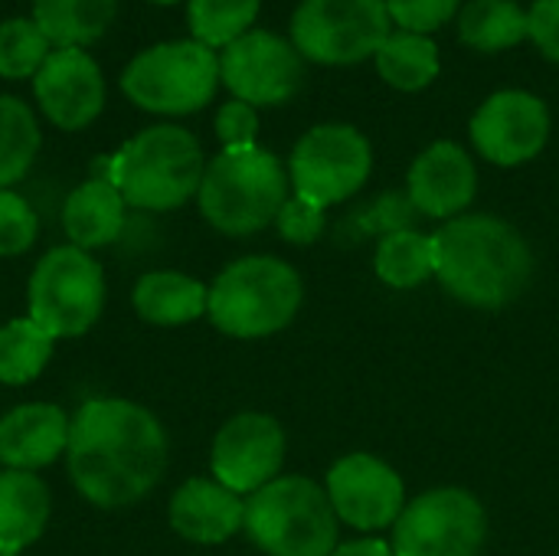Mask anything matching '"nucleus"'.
<instances>
[{
    "label": "nucleus",
    "instance_id": "obj_7",
    "mask_svg": "<svg viewBox=\"0 0 559 556\" xmlns=\"http://www.w3.org/2000/svg\"><path fill=\"white\" fill-rule=\"evenodd\" d=\"M219 85L216 49L197 39H170L138 52L121 72V92L151 115H193L206 108Z\"/></svg>",
    "mask_w": 559,
    "mask_h": 556
},
{
    "label": "nucleus",
    "instance_id": "obj_31",
    "mask_svg": "<svg viewBox=\"0 0 559 556\" xmlns=\"http://www.w3.org/2000/svg\"><path fill=\"white\" fill-rule=\"evenodd\" d=\"M39 233L36 210L16 190H0V259L23 256Z\"/></svg>",
    "mask_w": 559,
    "mask_h": 556
},
{
    "label": "nucleus",
    "instance_id": "obj_35",
    "mask_svg": "<svg viewBox=\"0 0 559 556\" xmlns=\"http://www.w3.org/2000/svg\"><path fill=\"white\" fill-rule=\"evenodd\" d=\"M527 20H531L527 39H534V46L559 66V0H534Z\"/></svg>",
    "mask_w": 559,
    "mask_h": 556
},
{
    "label": "nucleus",
    "instance_id": "obj_16",
    "mask_svg": "<svg viewBox=\"0 0 559 556\" xmlns=\"http://www.w3.org/2000/svg\"><path fill=\"white\" fill-rule=\"evenodd\" d=\"M33 95L49 125L82 131L105 108V75L85 49H52L33 75Z\"/></svg>",
    "mask_w": 559,
    "mask_h": 556
},
{
    "label": "nucleus",
    "instance_id": "obj_14",
    "mask_svg": "<svg viewBox=\"0 0 559 556\" xmlns=\"http://www.w3.org/2000/svg\"><path fill=\"white\" fill-rule=\"evenodd\" d=\"M285 462V433L265 413H239L213 439L210 472L236 495H255L278 478Z\"/></svg>",
    "mask_w": 559,
    "mask_h": 556
},
{
    "label": "nucleus",
    "instance_id": "obj_33",
    "mask_svg": "<svg viewBox=\"0 0 559 556\" xmlns=\"http://www.w3.org/2000/svg\"><path fill=\"white\" fill-rule=\"evenodd\" d=\"M278 233L285 242H295V246H311L321 233H324V210L311 200H301V197H288L278 220H275Z\"/></svg>",
    "mask_w": 559,
    "mask_h": 556
},
{
    "label": "nucleus",
    "instance_id": "obj_26",
    "mask_svg": "<svg viewBox=\"0 0 559 556\" xmlns=\"http://www.w3.org/2000/svg\"><path fill=\"white\" fill-rule=\"evenodd\" d=\"M39 121L16 95H0V190L26 177L39 154Z\"/></svg>",
    "mask_w": 559,
    "mask_h": 556
},
{
    "label": "nucleus",
    "instance_id": "obj_3",
    "mask_svg": "<svg viewBox=\"0 0 559 556\" xmlns=\"http://www.w3.org/2000/svg\"><path fill=\"white\" fill-rule=\"evenodd\" d=\"M288 200V170L282 161L252 147H223L203 174L197 203L203 220L226 236H252L272 226Z\"/></svg>",
    "mask_w": 559,
    "mask_h": 556
},
{
    "label": "nucleus",
    "instance_id": "obj_25",
    "mask_svg": "<svg viewBox=\"0 0 559 556\" xmlns=\"http://www.w3.org/2000/svg\"><path fill=\"white\" fill-rule=\"evenodd\" d=\"M373 59H377L380 79L393 85L396 92H423L436 82L442 69L439 46L429 36L406 33V29H393Z\"/></svg>",
    "mask_w": 559,
    "mask_h": 556
},
{
    "label": "nucleus",
    "instance_id": "obj_11",
    "mask_svg": "<svg viewBox=\"0 0 559 556\" xmlns=\"http://www.w3.org/2000/svg\"><path fill=\"white\" fill-rule=\"evenodd\" d=\"M488 534L481 501L462 488H436L403 508L393 524V556H478Z\"/></svg>",
    "mask_w": 559,
    "mask_h": 556
},
{
    "label": "nucleus",
    "instance_id": "obj_32",
    "mask_svg": "<svg viewBox=\"0 0 559 556\" xmlns=\"http://www.w3.org/2000/svg\"><path fill=\"white\" fill-rule=\"evenodd\" d=\"M459 10H462V0H386V13L393 26L406 33H423V36L445 26L452 16H459Z\"/></svg>",
    "mask_w": 559,
    "mask_h": 556
},
{
    "label": "nucleus",
    "instance_id": "obj_19",
    "mask_svg": "<svg viewBox=\"0 0 559 556\" xmlns=\"http://www.w3.org/2000/svg\"><path fill=\"white\" fill-rule=\"evenodd\" d=\"M170 528L190 544H223L246 524L242 495L229 492L216 478H187L167 508Z\"/></svg>",
    "mask_w": 559,
    "mask_h": 556
},
{
    "label": "nucleus",
    "instance_id": "obj_2",
    "mask_svg": "<svg viewBox=\"0 0 559 556\" xmlns=\"http://www.w3.org/2000/svg\"><path fill=\"white\" fill-rule=\"evenodd\" d=\"M436 279L449 295L475 308L511 305L534 275L524 236L485 213L455 216L436 236Z\"/></svg>",
    "mask_w": 559,
    "mask_h": 556
},
{
    "label": "nucleus",
    "instance_id": "obj_18",
    "mask_svg": "<svg viewBox=\"0 0 559 556\" xmlns=\"http://www.w3.org/2000/svg\"><path fill=\"white\" fill-rule=\"evenodd\" d=\"M72 416L56 403H23L0 416V465L39 472L69 449Z\"/></svg>",
    "mask_w": 559,
    "mask_h": 556
},
{
    "label": "nucleus",
    "instance_id": "obj_5",
    "mask_svg": "<svg viewBox=\"0 0 559 556\" xmlns=\"http://www.w3.org/2000/svg\"><path fill=\"white\" fill-rule=\"evenodd\" d=\"M301 308L298 272L275 256H246L226 265L210 285L206 315L216 331L252 341L292 324Z\"/></svg>",
    "mask_w": 559,
    "mask_h": 556
},
{
    "label": "nucleus",
    "instance_id": "obj_12",
    "mask_svg": "<svg viewBox=\"0 0 559 556\" xmlns=\"http://www.w3.org/2000/svg\"><path fill=\"white\" fill-rule=\"evenodd\" d=\"M305 79V59L292 39L272 29H249L219 49V82L233 98L262 108L288 102Z\"/></svg>",
    "mask_w": 559,
    "mask_h": 556
},
{
    "label": "nucleus",
    "instance_id": "obj_34",
    "mask_svg": "<svg viewBox=\"0 0 559 556\" xmlns=\"http://www.w3.org/2000/svg\"><path fill=\"white\" fill-rule=\"evenodd\" d=\"M216 138L223 141V147H252L259 138V115L252 105L229 98L219 111H216Z\"/></svg>",
    "mask_w": 559,
    "mask_h": 556
},
{
    "label": "nucleus",
    "instance_id": "obj_17",
    "mask_svg": "<svg viewBox=\"0 0 559 556\" xmlns=\"http://www.w3.org/2000/svg\"><path fill=\"white\" fill-rule=\"evenodd\" d=\"M478 190V170L455 141L429 144L409 167V203L436 220H455Z\"/></svg>",
    "mask_w": 559,
    "mask_h": 556
},
{
    "label": "nucleus",
    "instance_id": "obj_27",
    "mask_svg": "<svg viewBox=\"0 0 559 556\" xmlns=\"http://www.w3.org/2000/svg\"><path fill=\"white\" fill-rule=\"evenodd\" d=\"M52 338L29 318H13L0 324V383L3 387H26L33 383L49 357H52Z\"/></svg>",
    "mask_w": 559,
    "mask_h": 556
},
{
    "label": "nucleus",
    "instance_id": "obj_9",
    "mask_svg": "<svg viewBox=\"0 0 559 556\" xmlns=\"http://www.w3.org/2000/svg\"><path fill=\"white\" fill-rule=\"evenodd\" d=\"M390 33L386 0H301L288 39L308 62L357 66L377 56Z\"/></svg>",
    "mask_w": 559,
    "mask_h": 556
},
{
    "label": "nucleus",
    "instance_id": "obj_29",
    "mask_svg": "<svg viewBox=\"0 0 559 556\" xmlns=\"http://www.w3.org/2000/svg\"><path fill=\"white\" fill-rule=\"evenodd\" d=\"M262 0H190L187 20L197 43L223 49L233 39L246 36L259 16Z\"/></svg>",
    "mask_w": 559,
    "mask_h": 556
},
{
    "label": "nucleus",
    "instance_id": "obj_10",
    "mask_svg": "<svg viewBox=\"0 0 559 556\" xmlns=\"http://www.w3.org/2000/svg\"><path fill=\"white\" fill-rule=\"evenodd\" d=\"M373 167L370 141L350 125H314L305 131L288 161V180L295 197L324 206L344 203L354 197Z\"/></svg>",
    "mask_w": 559,
    "mask_h": 556
},
{
    "label": "nucleus",
    "instance_id": "obj_1",
    "mask_svg": "<svg viewBox=\"0 0 559 556\" xmlns=\"http://www.w3.org/2000/svg\"><path fill=\"white\" fill-rule=\"evenodd\" d=\"M66 465L88 505L105 511L131 508L167 472V433L147 406L121 397H95L72 416Z\"/></svg>",
    "mask_w": 559,
    "mask_h": 556
},
{
    "label": "nucleus",
    "instance_id": "obj_37",
    "mask_svg": "<svg viewBox=\"0 0 559 556\" xmlns=\"http://www.w3.org/2000/svg\"><path fill=\"white\" fill-rule=\"evenodd\" d=\"M147 3H157V7H170V3H177V0H147Z\"/></svg>",
    "mask_w": 559,
    "mask_h": 556
},
{
    "label": "nucleus",
    "instance_id": "obj_30",
    "mask_svg": "<svg viewBox=\"0 0 559 556\" xmlns=\"http://www.w3.org/2000/svg\"><path fill=\"white\" fill-rule=\"evenodd\" d=\"M52 43L33 16H10L0 23V79H33Z\"/></svg>",
    "mask_w": 559,
    "mask_h": 556
},
{
    "label": "nucleus",
    "instance_id": "obj_20",
    "mask_svg": "<svg viewBox=\"0 0 559 556\" xmlns=\"http://www.w3.org/2000/svg\"><path fill=\"white\" fill-rule=\"evenodd\" d=\"M128 203L111 180L88 177L62 203V229L72 246L92 252L111 246L124 233Z\"/></svg>",
    "mask_w": 559,
    "mask_h": 556
},
{
    "label": "nucleus",
    "instance_id": "obj_23",
    "mask_svg": "<svg viewBox=\"0 0 559 556\" xmlns=\"http://www.w3.org/2000/svg\"><path fill=\"white\" fill-rule=\"evenodd\" d=\"M118 13V0H33V20L52 49L88 46L105 36Z\"/></svg>",
    "mask_w": 559,
    "mask_h": 556
},
{
    "label": "nucleus",
    "instance_id": "obj_21",
    "mask_svg": "<svg viewBox=\"0 0 559 556\" xmlns=\"http://www.w3.org/2000/svg\"><path fill=\"white\" fill-rule=\"evenodd\" d=\"M52 498L36 472H0V556H20L49 524Z\"/></svg>",
    "mask_w": 559,
    "mask_h": 556
},
{
    "label": "nucleus",
    "instance_id": "obj_24",
    "mask_svg": "<svg viewBox=\"0 0 559 556\" xmlns=\"http://www.w3.org/2000/svg\"><path fill=\"white\" fill-rule=\"evenodd\" d=\"M459 36L468 49L501 52L531 36V20L518 0H468L459 10Z\"/></svg>",
    "mask_w": 559,
    "mask_h": 556
},
{
    "label": "nucleus",
    "instance_id": "obj_22",
    "mask_svg": "<svg viewBox=\"0 0 559 556\" xmlns=\"http://www.w3.org/2000/svg\"><path fill=\"white\" fill-rule=\"evenodd\" d=\"M206 301H210V288L203 282L170 269L144 272L131 292V305L138 318L157 328H180L203 318Z\"/></svg>",
    "mask_w": 559,
    "mask_h": 556
},
{
    "label": "nucleus",
    "instance_id": "obj_8",
    "mask_svg": "<svg viewBox=\"0 0 559 556\" xmlns=\"http://www.w3.org/2000/svg\"><path fill=\"white\" fill-rule=\"evenodd\" d=\"M26 318L52 341L79 338L105 311V272L79 246H52L33 269L26 288Z\"/></svg>",
    "mask_w": 559,
    "mask_h": 556
},
{
    "label": "nucleus",
    "instance_id": "obj_28",
    "mask_svg": "<svg viewBox=\"0 0 559 556\" xmlns=\"http://www.w3.org/2000/svg\"><path fill=\"white\" fill-rule=\"evenodd\" d=\"M377 275L393 288H416L436 275V242L416 229L386 233L377 246Z\"/></svg>",
    "mask_w": 559,
    "mask_h": 556
},
{
    "label": "nucleus",
    "instance_id": "obj_15",
    "mask_svg": "<svg viewBox=\"0 0 559 556\" xmlns=\"http://www.w3.org/2000/svg\"><path fill=\"white\" fill-rule=\"evenodd\" d=\"M328 498L337 521L357 531L393 528L406 508L403 478L367 452H354L328 472Z\"/></svg>",
    "mask_w": 559,
    "mask_h": 556
},
{
    "label": "nucleus",
    "instance_id": "obj_36",
    "mask_svg": "<svg viewBox=\"0 0 559 556\" xmlns=\"http://www.w3.org/2000/svg\"><path fill=\"white\" fill-rule=\"evenodd\" d=\"M331 556H393V547L383 544L380 537H364V541H354V544H341L334 547Z\"/></svg>",
    "mask_w": 559,
    "mask_h": 556
},
{
    "label": "nucleus",
    "instance_id": "obj_13",
    "mask_svg": "<svg viewBox=\"0 0 559 556\" xmlns=\"http://www.w3.org/2000/svg\"><path fill=\"white\" fill-rule=\"evenodd\" d=\"M475 151L498 167H521L534 161L550 138V108L524 88H501L472 115Z\"/></svg>",
    "mask_w": 559,
    "mask_h": 556
},
{
    "label": "nucleus",
    "instance_id": "obj_6",
    "mask_svg": "<svg viewBox=\"0 0 559 556\" xmlns=\"http://www.w3.org/2000/svg\"><path fill=\"white\" fill-rule=\"evenodd\" d=\"M242 531L269 556H331L337 547L331 498L305 475L275 478L249 495Z\"/></svg>",
    "mask_w": 559,
    "mask_h": 556
},
{
    "label": "nucleus",
    "instance_id": "obj_4",
    "mask_svg": "<svg viewBox=\"0 0 559 556\" xmlns=\"http://www.w3.org/2000/svg\"><path fill=\"white\" fill-rule=\"evenodd\" d=\"M203 174L206 161L200 141L180 125H154L115 154L111 184L128 206L167 213L200 193Z\"/></svg>",
    "mask_w": 559,
    "mask_h": 556
}]
</instances>
